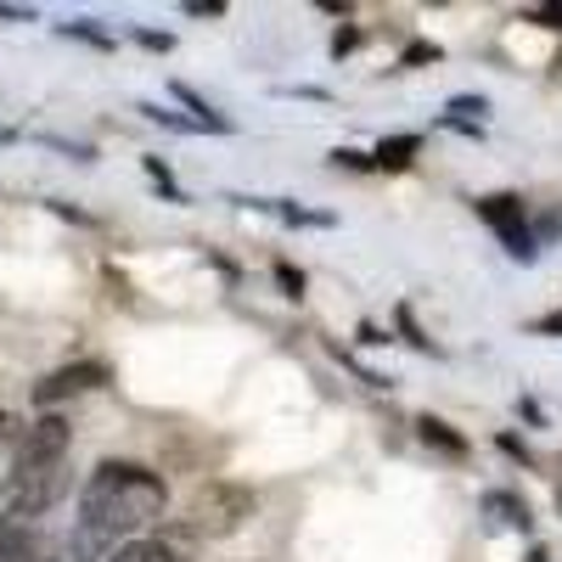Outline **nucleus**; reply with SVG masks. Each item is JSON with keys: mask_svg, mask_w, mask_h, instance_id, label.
Wrapping results in <instances>:
<instances>
[{"mask_svg": "<svg viewBox=\"0 0 562 562\" xmlns=\"http://www.w3.org/2000/svg\"><path fill=\"white\" fill-rule=\"evenodd\" d=\"M164 506H169V490H164L158 473H147V467H135V461H102L79 490V524H97L119 540V535L158 524Z\"/></svg>", "mask_w": 562, "mask_h": 562, "instance_id": "nucleus-1", "label": "nucleus"}, {"mask_svg": "<svg viewBox=\"0 0 562 562\" xmlns=\"http://www.w3.org/2000/svg\"><path fill=\"white\" fill-rule=\"evenodd\" d=\"M68 490H74L68 461H12L7 490L0 495H7V518L29 524V518H40V512H52Z\"/></svg>", "mask_w": 562, "mask_h": 562, "instance_id": "nucleus-2", "label": "nucleus"}, {"mask_svg": "<svg viewBox=\"0 0 562 562\" xmlns=\"http://www.w3.org/2000/svg\"><path fill=\"white\" fill-rule=\"evenodd\" d=\"M254 512V495L243 490V484H203L198 495H192V506H186V529L192 535H209V540H220V535H231V529H243V518Z\"/></svg>", "mask_w": 562, "mask_h": 562, "instance_id": "nucleus-3", "label": "nucleus"}, {"mask_svg": "<svg viewBox=\"0 0 562 562\" xmlns=\"http://www.w3.org/2000/svg\"><path fill=\"white\" fill-rule=\"evenodd\" d=\"M473 209H479V220H484V225H495V237L506 243V254H512V259H524V265H535V259H540V243H535V231L524 225V198H518V192L479 198Z\"/></svg>", "mask_w": 562, "mask_h": 562, "instance_id": "nucleus-4", "label": "nucleus"}, {"mask_svg": "<svg viewBox=\"0 0 562 562\" xmlns=\"http://www.w3.org/2000/svg\"><path fill=\"white\" fill-rule=\"evenodd\" d=\"M102 383H108V366H102V360H79V366L52 371L45 383H34V400H40V405H57V400H74V394L102 389Z\"/></svg>", "mask_w": 562, "mask_h": 562, "instance_id": "nucleus-5", "label": "nucleus"}, {"mask_svg": "<svg viewBox=\"0 0 562 562\" xmlns=\"http://www.w3.org/2000/svg\"><path fill=\"white\" fill-rule=\"evenodd\" d=\"M68 439H74V428L63 416H40L18 439V461H68Z\"/></svg>", "mask_w": 562, "mask_h": 562, "instance_id": "nucleus-6", "label": "nucleus"}, {"mask_svg": "<svg viewBox=\"0 0 562 562\" xmlns=\"http://www.w3.org/2000/svg\"><path fill=\"white\" fill-rule=\"evenodd\" d=\"M52 557V546H45L29 524H0V562H45Z\"/></svg>", "mask_w": 562, "mask_h": 562, "instance_id": "nucleus-7", "label": "nucleus"}, {"mask_svg": "<svg viewBox=\"0 0 562 562\" xmlns=\"http://www.w3.org/2000/svg\"><path fill=\"white\" fill-rule=\"evenodd\" d=\"M113 551H119V540H113L108 529L74 524V540H68V557H74V562H113Z\"/></svg>", "mask_w": 562, "mask_h": 562, "instance_id": "nucleus-8", "label": "nucleus"}, {"mask_svg": "<svg viewBox=\"0 0 562 562\" xmlns=\"http://www.w3.org/2000/svg\"><path fill=\"white\" fill-rule=\"evenodd\" d=\"M416 153H422V135H389V140H378V153H371V169L400 175V169H411Z\"/></svg>", "mask_w": 562, "mask_h": 562, "instance_id": "nucleus-9", "label": "nucleus"}, {"mask_svg": "<svg viewBox=\"0 0 562 562\" xmlns=\"http://www.w3.org/2000/svg\"><path fill=\"white\" fill-rule=\"evenodd\" d=\"M416 434H422V445H434V450H445V456H456V461L467 456V439L450 428V422H439V416H422Z\"/></svg>", "mask_w": 562, "mask_h": 562, "instance_id": "nucleus-10", "label": "nucleus"}, {"mask_svg": "<svg viewBox=\"0 0 562 562\" xmlns=\"http://www.w3.org/2000/svg\"><path fill=\"white\" fill-rule=\"evenodd\" d=\"M113 562H180L164 540H124L119 551H113Z\"/></svg>", "mask_w": 562, "mask_h": 562, "instance_id": "nucleus-11", "label": "nucleus"}, {"mask_svg": "<svg viewBox=\"0 0 562 562\" xmlns=\"http://www.w3.org/2000/svg\"><path fill=\"white\" fill-rule=\"evenodd\" d=\"M484 506H490V512H501V518H506L512 529H529V524H535V518H529V506H524L518 495H506V490H490V495H484Z\"/></svg>", "mask_w": 562, "mask_h": 562, "instance_id": "nucleus-12", "label": "nucleus"}, {"mask_svg": "<svg viewBox=\"0 0 562 562\" xmlns=\"http://www.w3.org/2000/svg\"><path fill=\"white\" fill-rule=\"evenodd\" d=\"M276 288L288 299H304V270H293L288 259H276Z\"/></svg>", "mask_w": 562, "mask_h": 562, "instance_id": "nucleus-13", "label": "nucleus"}, {"mask_svg": "<svg viewBox=\"0 0 562 562\" xmlns=\"http://www.w3.org/2000/svg\"><path fill=\"white\" fill-rule=\"evenodd\" d=\"M422 63H439V45H428V40H416V45H405V57H400V68H422Z\"/></svg>", "mask_w": 562, "mask_h": 562, "instance_id": "nucleus-14", "label": "nucleus"}, {"mask_svg": "<svg viewBox=\"0 0 562 562\" xmlns=\"http://www.w3.org/2000/svg\"><path fill=\"white\" fill-rule=\"evenodd\" d=\"M147 175H153V180L164 186V192H169V203H186V198H180V186H175V175H169V164H164V158H147Z\"/></svg>", "mask_w": 562, "mask_h": 562, "instance_id": "nucleus-15", "label": "nucleus"}, {"mask_svg": "<svg viewBox=\"0 0 562 562\" xmlns=\"http://www.w3.org/2000/svg\"><path fill=\"white\" fill-rule=\"evenodd\" d=\"M529 333H540V338H562V310H551V315L529 321Z\"/></svg>", "mask_w": 562, "mask_h": 562, "instance_id": "nucleus-16", "label": "nucleus"}, {"mask_svg": "<svg viewBox=\"0 0 562 562\" xmlns=\"http://www.w3.org/2000/svg\"><path fill=\"white\" fill-rule=\"evenodd\" d=\"M63 34H79V40H90V45H102V52H108V45H113V40H108V34L97 29V23H68Z\"/></svg>", "mask_w": 562, "mask_h": 562, "instance_id": "nucleus-17", "label": "nucleus"}, {"mask_svg": "<svg viewBox=\"0 0 562 562\" xmlns=\"http://www.w3.org/2000/svg\"><path fill=\"white\" fill-rule=\"evenodd\" d=\"M333 164H338V169H371V153H355V147H338V153H333Z\"/></svg>", "mask_w": 562, "mask_h": 562, "instance_id": "nucleus-18", "label": "nucleus"}, {"mask_svg": "<svg viewBox=\"0 0 562 562\" xmlns=\"http://www.w3.org/2000/svg\"><path fill=\"white\" fill-rule=\"evenodd\" d=\"M18 439H23V422L0 411V450H7V445H18Z\"/></svg>", "mask_w": 562, "mask_h": 562, "instance_id": "nucleus-19", "label": "nucleus"}, {"mask_svg": "<svg viewBox=\"0 0 562 562\" xmlns=\"http://www.w3.org/2000/svg\"><path fill=\"white\" fill-rule=\"evenodd\" d=\"M355 45H360V29H338V34H333V57H349Z\"/></svg>", "mask_w": 562, "mask_h": 562, "instance_id": "nucleus-20", "label": "nucleus"}, {"mask_svg": "<svg viewBox=\"0 0 562 562\" xmlns=\"http://www.w3.org/2000/svg\"><path fill=\"white\" fill-rule=\"evenodd\" d=\"M529 23H540V29H562V7H535Z\"/></svg>", "mask_w": 562, "mask_h": 562, "instance_id": "nucleus-21", "label": "nucleus"}, {"mask_svg": "<svg viewBox=\"0 0 562 562\" xmlns=\"http://www.w3.org/2000/svg\"><path fill=\"white\" fill-rule=\"evenodd\" d=\"M495 445H501V450H506L512 461H524V467H529V445H524V439H512V434H501Z\"/></svg>", "mask_w": 562, "mask_h": 562, "instance_id": "nucleus-22", "label": "nucleus"}, {"mask_svg": "<svg viewBox=\"0 0 562 562\" xmlns=\"http://www.w3.org/2000/svg\"><path fill=\"white\" fill-rule=\"evenodd\" d=\"M186 12H192V18H220V12H225V0H192Z\"/></svg>", "mask_w": 562, "mask_h": 562, "instance_id": "nucleus-23", "label": "nucleus"}, {"mask_svg": "<svg viewBox=\"0 0 562 562\" xmlns=\"http://www.w3.org/2000/svg\"><path fill=\"white\" fill-rule=\"evenodd\" d=\"M135 40H140V45H147V52H169V45H175V40H169V34H147V29H140V34H135Z\"/></svg>", "mask_w": 562, "mask_h": 562, "instance_id": "nucleus-24", "label": "nucleus"}, {"mask_svg": "<svg viewBox=\"0 0 562 562\" xmlns=\"http://www.w3.org/2000/svg\"><path fill=\"white\" fill-rule=\"evenodd\" d=\"M0 18H7V23H29L34 12H23V7H0Z\"/></svg>", "mask_w": 562, "mask_h": 562, "instance_id": "nucleus-25", "label": "nucleus"}, {"mask_svg": "<svg viewBox=\"0 0 562 562\" xmlns=\"http://www.w3.org/2000/svg\"><path fill=\"white\" fill-rule=\"evenodd\" d=\"M529 562H551V557H546V551H529Z\"/></svg>", "mask_w": 562, "mask_h": 562, "instance_id": "nucleus-26", "label": "nucleus"}]
</instances>
